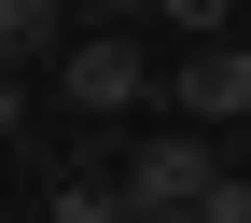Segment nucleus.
Returning <instances> with one entry per match:
<instances>
[{"label":"nucleus","mask_w":251,"mask_h":223,"mask_svg":"<svg viewBox=\"0 0 251 223\" xmlns=\"http://www.w3.org/2000/svg\"><path fill=\"white\" fill-rule=\"evenodd\" d=\"M14 125H28V98H14V70H0V140H14Z\"/></svg>","instance_id":"obj_6"},{"label":"nucleus","mask_w":251,"mask_h":223,"mask_svg":"<svg viewBox=\"0 0 251 223\" xmlns=\"http://www.w3.org/2000/svg\"><path fill=\"white\" fill-rule=\"evenodd\" d=\"M70 98L84 112H140V42H126V28H84L70 42Z\"/></svg>","instance_id":"obj_3"},{"label":"nucleus","mask_w":251,"mask_h":223,"mask_svg":"<svg viewBox=\"0 0 251 223\" xmlns=\"http://www.w3.org/2000/svg\"><path fill=\"white\" fill-rule=\"evenodd\" d=\"M153 14H168L181 42H224V14H237V0H153Z\"/></svg>","instance_id":"obj_5"},{"label":"nucleus","mask_w":251,"mask_h":223,"mask_svg":"<svg viewBox=\"0 0 251 223\" xmlns=\"http://www.w3.org/2000/svg\"><path fill=\"white\" fill-rule=\"evenodd\" d=\"M181 112L196 125H237L251 112V42H181Z\"/></svg>","instance_id":"obj_2"},{"label":"nucleus","mask_w":251,"mask_h":223,"mask_svg":"<svg viewBox=\"0 0 251 223\" xmlns=\"http://www.w3.org/2000/svg\"><path fill=\"white\" fill-rule=\"evenodd\" d=\"M209 181H224V168H209V125H168V140L126 153V209H196Z\"/></svg>","instance_id":"obj_1"},{"label":"nucleus","mask_w":251,"mask_h":223,"mask_svg":"<svg viewBox=\"0 0 251 223\" xmlns=\"http://www.w3.org/2000/svg\"><path fill=\"white\" fill-rule=\"evenodd\" d=\"M56 42V0H0V56H42Z\"/></svg>","instance_id":"obj_4"},{"label":"nucleus","mask_w":251,"mask_h":223,"mask_svg":"<svg viewBox=\"0 0 251 223\" xmlns=\"http://www.w3.org/2000/svg\"><path fill=\"white\" fill-rule=\"evenodd\" d=\"M84 14H98V28H112V14H153V0H84Z\"/></svg>","instance_id":"obj_7"}]
</instances>
